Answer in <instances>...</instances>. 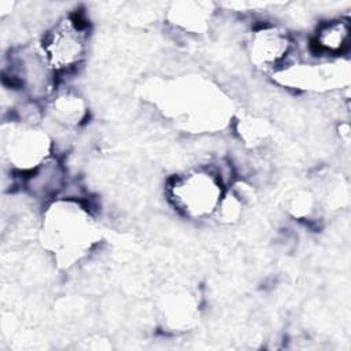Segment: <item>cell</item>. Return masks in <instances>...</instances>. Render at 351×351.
Returning a JSON list of instances; mask_svg holds the SVG:
<instances>
[{"label": "cell", "instance_id": "277c9868", "mask_svg": "<svg viewBox=\"0 0 351 351\" xmlns=\"http://www.w3.org/2000/svg\"><path fill=\"white\" fill-rule=\"evenodd\" d=\"M3 158L12 173L23 176L53 154L49 134L38 125L10 119L1 132Z\"/></svg>", "mask_w": 351, "mask_h": 351}, {"label": "cell", "instance_id": "3957f363", "mask_svg": "<svg viewBox=\"0 0 351 351\" xmlns=\"http://www.w3.org/2000/svg\"><path fill=\"white\" fill-rule=\"evenodd\" d=\"M38 45L58 78L75 73L88 55L89 25L80 14L63 15L45 30Z\"/></svg>", "mask_w": 351, "mask_h": 351}, {"label": "cell", "instance_id": "9c48e42d", "mask_svg": "<svg viewBox=\"0 0 351 351\" xmlns=\"http://www.w3.org/2000/svg\"><path fill=\"white\" fill-rule=\"evenodd\" d=\"M210 11L202 3H182L176 4L170 11L171 23L185 32L200 33L208 26Z\"/></svg>", "mask_w": 351, "mask_h": 351}, {"label": "cell", "instance_id": "5b68a950", "mask_svg": "<svg viewBox=\"0 0 351 351\" xmlns=\"http://www.w3.org/2000/svg\"><path fill=\"white\" fill-rule=\"evenodd\" d=\"M245 52L252 67L269 75H274L298 59L295 37L274 22L252 26L247 36Z\"/></svg>", "mask_w": 351, "mask_h": 351}, {"label": "cell", "instance_id": "6da1fadb", "mask_svg": "<svg viewBox=\"0 0 351 351\" xmlns=\"http://www.w3.org/2000/svg\"><path fill=\"white\" fill-rule=\"evenodd\" d=\"M41 241L53 262L69 269L97 245L100 234L89 206L81 199L60 197L44 206Z\"/></svg>", "mask_w": 351, "mask_h": 351}, {"label": "cell", "instance_id": "7a4b0ae2", "mask_svg": "<svg viewBox=\"0 0 351 351\" xmlns=\"http://www.w3.org/2000/svg\"><path fill=\"white\" fill-rule=\"evenodd\" d=\"M226 188L213 165L197 166L171 176L166 182V196L181 217L204 221L214 217Z\"/></svg>", "mask_w": 351, "mask_h": 351}, {"label": "cell", "instance_id": "8992f818", "mask_svg": "<svg viewBox=\"0 0 351 351\" xmlns=\"http://www.w3.org/2000/svg\"><path fill=\"white\" fill-rule=\"evenodd\" d=\"M21 185L29 197L47 206L64 195L69 185L66 167L55 155H52L37 167L23 174Z\"/></svg>", "mask_w": 351, "mask_h": 351}, {"label": "cell", "instance_id": "ba28073f", "mask_svg": "<svg viewBox=\"0 0 351 351\" xmlns=\"http://www.w3.org/2000/svg\"><path fill=\"white\" fill-rule=\"evenodd\" d=\"M43 106L44 114L56 126L67 130L78 129L89 117L88 103L77 90L70 88L56 86Z\"/></svg>", "mask_w": 351, "mask_h": 351}, {"label": "cell", "instance_id": "52a82bcc", "mask_svg": "<svg viewBox=\"0 0 351 351\" xmlns=\"http://www.w3.org/2000/svg\"><path fill=\"white\" fill-rule=\"evenodd\" d=\"M351 25L344 16H333L317 23L308 49L317 59L337 60L350 49Z\"/></svg>", "mask_w": 351, "mask_h": 351}]
</instances>
